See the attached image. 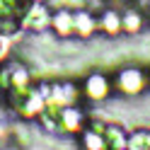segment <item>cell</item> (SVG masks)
Here are the masks:
<instances>
[{
	"label": "cell",
	"mask_w": 150,
	"mask_h": 150,
	"mask_svg": "<svg viewBox=\"0 0 150 150\" xmlns=\"http://www.w3.org/2000/svg\"><path fill=\"white\" fill-rule=\"evenodd\" d=\"M87 90H90V95L92 97H104L107 95V82H104V78H99V75H95V78H90V85H87Z\"/></svg>",
	"instance_id": "obj_2"
},
{
	"label": "cell",
	"mask_w": 150,
	"mask_h": 150,
	"mask_svg": "<svg viewBox=\"0 0 150 150\" xmlns=\"http://www.w3.org/2000/svg\"><path fill=\"white\" fill-rule=\"evenodd\" d=\"M119 85L124 87L126 92H136L140 85H143V80H140V73H138V70H126L124 75H121Z\"/></svg>",
	"instance_id": "obj_1"
}]
</instances>
